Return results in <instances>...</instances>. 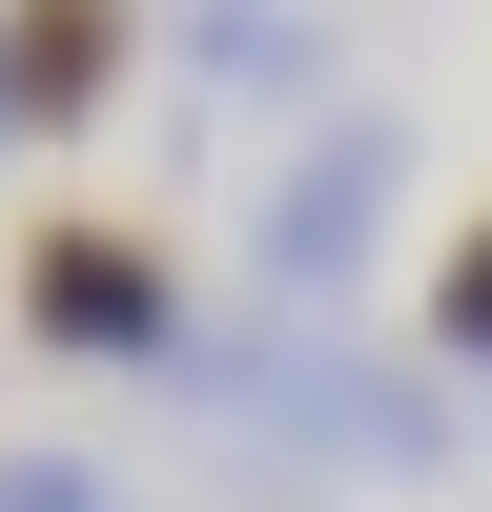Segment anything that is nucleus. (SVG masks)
<instances>
[{
    "instance_id": "f257e3e1",
    "label": "nucleus",
    "mask_w": 492,
    "mask_h": 512,
    "mask_svg": "<svg viewBox=\"0 0 492 512\" xmlns=\"http://www.w3.org/2000/svg\"><path fill=\"white\" fill-rule=\"evenodd\" d=\"M185 410H226V431H287V451H349V472H431L451 451V390L390 349H328V328H205L185 349Z\"/></svg>"
},
{
    "instance_id": "f03ea898",
    "label": "nucleus",
    "mask_w": 492,
    "mask_h": 512,
    "mask_svg": "<svg viewBox=\"0 0 492 512\" xmlns=\"http://www.w3.org/2000/svg\"><path fill=\"white\" fill-rule=\"evenodd\" d=\"M0 308H21V349H62V369H144V390H185V349H205L164 226H123V205L21 226V287H0Z\"/></svg>"
},
{
    "instance_id": "7ed1b4c3",
    "label": "nucleus",
    "mask_w": 492,
    "mask_h": 512,
    "mask_svg": "<svg viewBox=\"0 0 492 512\" xmlns=\"http://www.w3.org/2000/svg\"><path fill=\"white\" fill-rule=\"evenodd\" d=\"M390 185H410V123L390 103H328L308 144H287L267 226H246V308H267V328H328L369 287V246H390Z\"/></svg>"
},
{
    "instance_id": "20e7f679",
    "label": "nucleus",
    "mask_w": 492,
    "mask_h": 512,
    "mask_svg": "<svg viewBox=\"0 0 492 512\" xmlns=\"http://www.w3.org/2000/svg\"><path fill=\"white\" fill-rule=\"evenodd\" d=\"M123 62H144V0H0V103H21V144L41 123H103Z\"/></svg>"
},
{
    "instance_id": "39448f33",
    "label": "nucleus",
    "mask_w": 492,
    "mask_h": 512,
    "mask_svg": "<svg viewBox=\"0 0 492 512\" xmlns=\"http://www.w3.org/2000/svg\"><path fill=\"white\" fill-rule=\"evenodd\" d=\"M185 62H205V103H328L349 41H328L308 0H185Z\"/></svg>"
},
{
    "instance_id": "423d86ee",
    "label": "nucleus",
    "mask_w": 492,
    "mask_h": 512,
    "mask_svg": "<svg viewBox=\"0 0 492 512\" xmlns=\"http://www.w3.org/2000/svg\"><path fill=\"white\" fill-rule=\"evenodd\" d=\"M431 369H492V205L451 226V267H431Z\"/></svg>"
},
{
    "instance_id": "0eeeda50",
    "label": "nucleus",
    "mask_w": 492,
    "mask_h": 512,
    "mask_svg": "<svg viewBox=\"0 0 492 512\" xmlns=\"http://www.w3.org/2000/svg\"><path fill=\"white\" fill-rule=\"evenodd\" d=\"M0 512H123V492L82 472V451H0Z\"/></svg>"
},
{
    "instance_id": "6e6552de",
    "label": "nucleus",
    "mask_w": 492,
    "mask_h": 512,
    "mask_svg": "<svg viewBox=\"0 0 492 512\" xmlns=\"http://www.w3.org/2000/svg\"><path fill=\"white\" fill-rule=\"evenodd\" d=\"M0 144H21V103H0Z\"/></svg>"
}]
</instances>
